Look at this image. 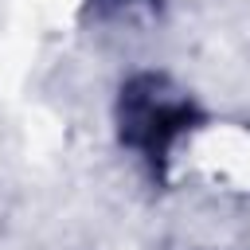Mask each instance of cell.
<instances>
[{
	"label": "cell",
	"mask_w": 250,
	"mask_h": 250,
	"mask_svg": "<svg viewBox=\"0 0 250 250\" xmlns=\"http://www.w3.org/2000/svg\"><path fill=\"white\" fill-rule=\"evenodd\" d=\"M113 125L121 148H129L152 176H164L180 141L203 125L199 102L160 70H141L121 82Z\"/></svg>",
	"instance_id": "6da1fadb"
}]
</instances>
